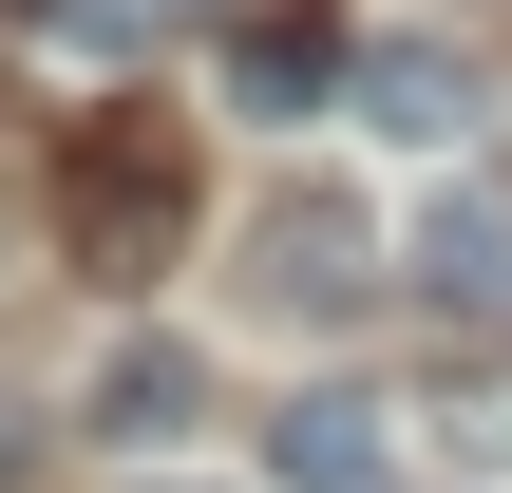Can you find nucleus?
<instances>
[{"instance_id":"1","label":"nucleus","mask_w":512,"mask_h":493,"mask_svg":"<svg viewBox=\"0 0 512 493\" xmlns=\"http://www.w3.org/2000/svg\"><path fill=\"white\" fill-rule=\"evenodd\" d=\"M57 209H76V266H95V285H152V266L190 247V133H171V114H76Z\"/></svg>"},{"instance_id":"2","label":"nucleus","mask_w":512,"mask_h":493,"mask_svg":"<svg viewBox=\"0 0 512 493\" xmlns=\"http://www.w3.org/2000/svg\"><path fill=\"white\" fill-rule=\"evenodd\" d=\"M342 95H361V133H399V152H456V133H475L456 38H361V57H342Z\"/></svg>"},{"instance_id":"3","label":"nucleus","mask_w":512,"mask_h":493,"mask_svg":"<svg viewBox=\"0 0 512 493\" xmlns=\"http://www.w3.org/2000/svg\"><path fill=\"white\" fill-rule=\"evenodd\" d=\"M247 247H266V304H285V323H342V304H361V209H342V190H285Z\"/></svg>"},{"instance_id":"4","label":"nucleus","mask_w":512,"mask_h":493,"mask_svg":"<svg viewBox=\"0 0 512 493\" xmlns=\"http://www.w3.org/2000/svg\"><path fill=\"white\" fill-rule=\"evenodd\" d=\"M399 266H418V304H456V323H494V304H512V209H494V190H437Z\"/></svg>"},{"instance_id":"5","label":"nucleus","mask_w":512,"mask_h":493,"mask_svg":"<svg viewBox=\"0 0 512 493\" xmlns=\"http://www.w3.org/2000/svg\"><path fill=\"white\" fill-rule=\"evenodd\" d=\"M266 475L285 493H380V399H285L266 418Z\"/></svg>"},{"instance_id":"6","label":"nucleus","mask_w":512,"mask_h":493,"mask_svg":"<svg viewBox=\"0 0 512 493\" xmlns=\"http://www.w3.org/2000/svg\"><path fill=\"white\" fill-rule=\"evenodd\" d=\"M190 418H209V361H190V342H114L95 437H133V456H152V437H190Z\"/></svg>"},{"instance_id":"7","label":"nucleus","mask_w":512,"mask_h":493,"mask_svg":"<svg viewBox=\"0 0 512 493\" xmlns=\"http://www.w3.org/2000/svg\"><path fill=\"white\" fill-rule=\"evenodd\" d=\"M323 76H342V38H323V19H266V38L228 57V95H247V114H304Z\"/></svg>"}]
</instances>
